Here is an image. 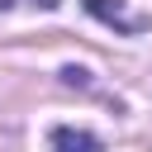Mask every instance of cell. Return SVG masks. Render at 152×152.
Returning a JSON list of instances; mask_svg holds the SVG:
<instances>
[{
  "label": "cell",
  "instance_id": "obj_1",
  "mask_svg": "<svg viewBox=\"0 0 152 152\" xmlns=\"http://www.w3.org/2000/svg\"><path fill=\"white\" fill-rule=\"evenodd\" d=\"M86 14H95V19L109 24L114 33H142V28H147V19H138V14L124 10V0H86Z\"/></svg>",
  "mask_w": 152,
  "mask_h": 152
},
{
  "label": "cell",
  "instance_id": "obj_2",
  "mask_svg": "<svg viewBox=\"0 0 152 152\" xmlns=\"http://www.w3.org/2000/svg\"><path fill=\"white\" fill-rule=\"evenodd\" d=\"M48 138H52V152H100V138L86 128H71V124H57Z\"/></svg>",
  "mask_w": 152,
  "mask_h": 152
},
{
  "label": "cell",
  "instance_id": "obj_3",
  "mask_svg": "<svg viewBox=\"0 0 152 152\" xmlns=\"http://www.w3.org/2000/svg\"><path fill=\"white\" fill-rule=\"evenodd\" d=\"M62 81L66 86H90V71L86 66H62Z\"/></svg>",
  "mask_w": 152,
  "mask_h": 152
},
{
  "label": "cell",
  "instance_id": "obj_4",
  "mask_svg": "<svg viewBox=\"0 0 152 152\" xmlns=\"http://www.w3.org/2000/svg\"><path fill=\"white\" fill-rule=\"evenodd\" d=\"M33 5H38V10H57L62 0H33Z\"/></svg>",
  "mask_w": 152,
  "mask_h": 152
},
{
  "label": "cell",
  "instance_id": "obj_5",
  "mask_svg": "<svg viewBox=\"0 0 152 152\" xmlns=\"http://www.w3.org/2000/svg\"><path fill=\"white\" fill-rule=\"evenodd\" d=\"M10 5H14V0H0V10H10Z\"/></svg>",
  "mask_w": 152,
  "mask_h": 152
}]
</instances>
